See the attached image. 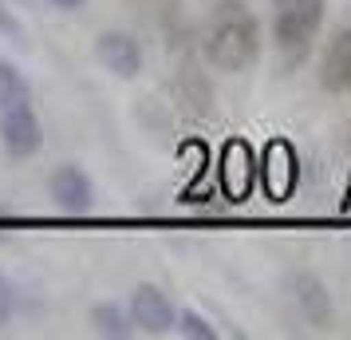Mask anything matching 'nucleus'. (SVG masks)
Listing matches in <instances>:
<instances>
[{"instance_id":"obj_1","label":"nucleus","mask_w":351,"mask_h":340,"mask_svg":"<svg viewBox=\"0 0 351 340\" xmlns=\"http://www.w3.org/2000/svg\"><path fill=\"white\" fill-rule=\"evenodd\" d=\"M202 56L213 71L241 76L261 60V20L245 0H217L202 24Z\"/></svg>"},{"instance_id":"obj_12","label":"nucleus","mask_w":351,"mask_h":340,"mask_svg":"<svg viewBox=\"0 0 351 340\" xmlns=\"http://www.w3.org/2000/svg\"><path fill=\"white\" fill-rule=\"evenodd\" d=\"M51 4H56V8H64V12H75V8L87 4V0H51Z\"/></svg>"},{"instance_id":"obj_7","label":"nucleus","mask_w":351,"mask_h":340,"mask_svg":"<svg viewBox=\"0 0 351 340\" xmlns=\"http://www.w3.org/2000/svg\"><path fill=\"white\" fill-rule=\"evenodd\" d=\"M48 194H51V202H56L64 214H87V210H91V198H95V186H91V174H87L83 166L64 162V166H56V170H51Z\"/></svg>"},{"instance_id":"obj_3","label":"nucleus","mask_w":351,"mask_h":340,"mask_svg":"<svg viewBox=\"0 0 351 340\" xmlns=\"http://www.w3.org/2000/svg\"><path fill=\"white\" fill-rule=\"evenodd\" d=\"M328 20V0H272V44L288 67H300Z\"/></svg>"},{"instance_id":"obj_6","label":"nucleus","mask_w":351,"mask_h":340,"mask_svg":"<svg viewBox=\"0 0 351 340\" xmlns=\"http://www.w3.org/2000/svg\"><path fill=\"white\" fill-rule=\"evenodd\" d=\"M316 80L332 95H351V24H339L319 52Z\"/></svg>"},{"instance_id":"obj_2","label":"nucleus","mask_w":351,"mask_h":340,"mask_svg":"<svg viewBox=\"0 0 351 340\" xmlns=\"http://www.w3.org/2000/svg\"><path fill=\"white\" fill-rule=\"evenodd\" d=\"M0 143L12 159H32L44 146V127L32 107V87L24 71L0 60Z\"/></svg>"},{"instance_id":"obj_11","label":"nucleus","mask_w":351,"mask_h":340,"mask_svg":"<svg viewBox=\"0 0 351 340\" xmlns=\"http://www.w3.org/2000/svg\"><path fill=\"white\" fill-rule=\"evenodd\" d=\"M12 308H16V293H12V281L0 273V324L12 321Z\"/></svg>"},{"instance_id":"obj_4","label":"nucleus","mask_w":351,"mask_h":340,"mask_svg":"<svg viewBox=\"0 0 351 340\" xmlns=\"http://www.w3.org/2000/svg\"><path fill=\"white\" fill-rule=\"evenodd\" d=\"M130 324L146 332V337H162V332H170L178 321V308L170 305V297L158 289V285H138V289L130 293Z\"/></svg>"},{"instance_id":"obj_9","label":"nucleus","mask_w":351,"mask_h":340,"mask_svg":"<svg viewBox=\"0 0 351 340\" xmlns=\"http://www.w3.org/2000/svg\"><path fill=\"white\" fill-rule=\"evenodd\" d=\"M91 321H95V328L103 337H130V324H127L130 313H123L119 305H95Z\"/></svg>"},{"instance_id":"obj_5","label":"nucleus","mask_w":351,"mask_h":340,"mask_svg":"<svg viewBox=\"0 0 351 340\" xmlns=\"http://www.w3.org/2000/svg\"><path fill=\"white\" fill-rule=\"evenodd\" d=\"M95 60L111 71L114 80H134V76L143 71V64H146V52L130 32L111 28V32H103L95 40Z\"/></svg>"},{"instance_id":"obj_10","label":"nucleus","mask_w":351,"mask_h":340,"mask_svg":"<svg viewBox=\"0 0 351 340\" xmlns=\"http://www.w3.org/2000/svg\"><path fill=\"white\" fill-rule=\"evenodd\" d=\"M174 324H178V332H182V337H193V340H213V337H217V328H213L206 317L190 313V308H186V313H178Z\"/></svg>"},{"instance_id":"obj_8","label":"nucleus","mask_w":351,"mask_h":340,"mask_svg":"<svg viewBox=\"0 0 351 340\" xmlns=\"http://www.w3.org/2000/svg\"><path fill=\"white\" fill-rule=\"evenodd\" d=\"M292 305H296V313H300L304 321L316 324V328H324V324L332 321V297H328V289H324V281L316 273L292 277Z\"/></svg>"}]
</instances>
